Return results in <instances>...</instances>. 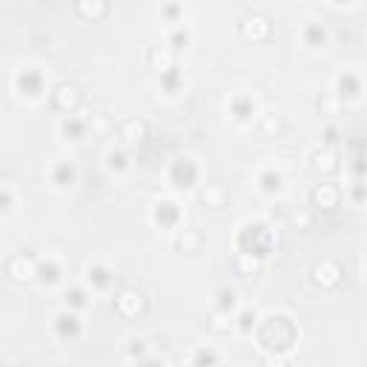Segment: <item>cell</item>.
<instances>
[{
	"label": "cell",
	"instance_id": "cell-1",
	"mask_svg": "<svg viewBox=\"0 0 367 367\" xmlns=\"http://www.w3.org/2000/svg\"><path fill=\"white\" fill-rule=\"evenodd\" d=\"M239 29H241V35H244L247 40H267L273 26H270V17H267V15L247 12V15H241V20H239Z\"/></svg>",
	"mask_w": 367,
	"mask_h": 367
},
{
	"label": "cell",
	"instance_id": "cell-2",
	"mask_svg": "<svg viewBox=\"0 0 367 367\" xmlns=\"http://www.w3.org/2000/svg\"><path fill=\"white\" fill-rule=\"evenodd\" d=\"M342 281V270H338L336 261H319L316 267H313V284L322 287V290H333Z\"/></svg>",
	"mask_w": 367,
	"mask_h": 367
},
{
	"label": "cell",
	"instance_id": "cell-3",
	"mask_svg": "<svg viewBox=\"0 0 367 367\" xmlns=\"http://www.w3.org/2000/svg\"><path fill=\"white\" fill-rule=\"evenodd\" d=\"M115 307H118L121 316L133 319V316H138V313L144 310V296H141L138 290H123V293L115 299Z\"/></svg>",
	"mask_w": 367,
	"mask_h": 367
},
{
	"label": "cell",
	"instance_id": "cell-4",
	"mask_svg": "<svg viewBox=\"0 0 367 367\" xmlns=\"http://www.w3.org/2000/svg\"><path fill=\"white\" fill-rule=\"evenodd\" d=\"M52 100H55L58 110L69 112V110H75L77 103H81V89H77L75 84H61V87L55 89V95H52Z\"/></svg>",
	"mask_w": 367,
	"mask_h": 367
},
{
	"label": "cell",
	"instance_id": "cell-5",
	"mask_svg": "<svg viewBox=\"0 0 367 367\" xmlns=\"http://www.w3.org/2000/svg\"><path fill=\"white\" fill-rule=\"evenodd\" d=\"M6 273L12 276V281H32V276H35V264H32V258L12 255V258L6 261Z\"/></svg>",
	"mask_w": 367,
	"mask_h": 367
},
{
	"label": "cell",
	"instance_id": "cell-6",
	"mask_svg": "<svg viewBox=\"0 0 367 367\" xmlns=\"http://www.w3.org/2000/svg\"><path fill=\"white\" fill-rule=\"evenodd\" d=\"M121 135L126 144H141L147 138V121H138V118H129L123 126H121Z\"/></svg>",
	"mask_w": 367,
	"mask_h": 367
},
{
	"label": "cell",
	"instance_id": "cell-7",
	"mask_svg": "<svg viewBox=\"0 0 367 367\" xmlns=\"http://www.w3.org/2000/svg\"><path fill=\"white\" fill-rule=\"evenodd\" d=\"M313 204L324 207V209H333L338 204V190L333 187V184H319V187L313 190Z\"/></svg>",
	"mask_w": 367,
	"mask_h": 367
},
{
	"label": "cell",
	"instance_id": "cell-8",
	"mask_svg": "<svg viewBox=\"0 0 367 367\" xmlns=\"http://www.w3.org/2000/svg\"><path fill=\"white\" fill-rule=\"evenodd\" d=\"M77 15H84V17H92V20H98V17H103L110 12V3H103V0H77Z\"/></svg>",
	"mask_w": 367,
	"mask_h": 367
},
{
	"label": "cell",
	"instance_id": "cell-9",
	"mask_svg": "<svg viewBox=\"0 0 367 367\" xmlns=\"http://www.w3.org/2000/svg\"><path fill=\"white\" fill-rule=\"evenodd\" d=\"M149 63H152V69L167 72V69H172V63H175V52H172V49H152V52H149Z\"/></svg>",
	"mask_w": 367,
	"mask_h": 367
},
{
	"label": "cell",
	"instance_id": "cell-10",
	"mask_svg": "<svg viewBox=\"0 0 367 367\" xmlns=\"http://www.w3.org/2000/svg\"><path fill=\"white\" fill-rule=\"evenodd\" d=\"M313 167L322 170V172H333V170H336V152H333V149L316 152V155H313Z\"/></svg>",
	"mask_w": 367,
	"mask_h": 367
},
{
	"label": "cell",
	"instance_id": "cell-11",
	"mask_svg": "<svg viewBox=\"0 0 367 367\" xmlns=\"http://www.w3.org/2000/svg\"><path fill=\"white\" fill-rule=\"evenodd\" d=\"M178 247H184V253H187V250H198L201 247V235L195 230H184L178 235Z\"/></svg>",
	"mask_w": 367,
	"mask_h": 367
},
{
	"label": "cell",
	"instance_id": "cell-12",
	"mask_svg": "<svg viewBox=\"0 0 367 367\" xmlns=\"http://www.w3.org/2000/svg\"><path fill=\"white\" fill-rule=\"evenodd\" d=\"M224 198H227V193H224L221 187H207V190H204V201L213 204V207H221Z\"/></svg>",
	"mask_w": 367,
	"mask_h": 367
},
{
	"label": "cell",
	"instance_id": "cell-13",
	"mask_svg": "<svg viewBox=\"0 0 367 367\" xmlns=\"http://www.w3.org/2000/svg\"><path fill=\"white\" fill-rule=\"evenodd\" d=\"M235 264H239L241 273H253V270H258V261H255V258H247V255H239V261H235Z\"/></svg>",
	"mask_w": 367,
	"mask_h": 367
},
{
	"label": "cell",
	"instance_id": "cell-14",
	"mask_svg": "<svg viewBox=\"0 0 367 367\" xmlns=\"http://www.w3.org/2000/svg\"><path fill=\"white\" fill-rule=\"evenodd\" d=\"M213 327H216V330H227V327H230V316H224V313H216V316H213Z\"/></svg>",
	"mask_w": 367,
	"mask_h": 367
},
{
	"label": "cell",
	"instance_id": "cell-15",
	"mask_svg": "<svg viewBox=\"0 0 367 367\" xmlns=\"http://www.w3.org/2000/svg\"><path fill=\"white\" fill-rule=\"evenodd\" d=\"M264 367H287V364H284V359H267Z\"/></svg>",
	"mask_w": 367,
	"mask_h": 367
},
{
	"label": "cell",
	"instance_id": "cell-16",
	"mask_svg": "<svg viewBox=\"0 0 367 367\" xmlns=\"http://www.w3.org/2000/svg\"><path fill=\"white\" fill-rule=\"evenodd\" d=\"M364 155H367V147H364Z\"/></svg>",
	"mask_w": 367,
	"mask_h": 367
}]
</instances>
